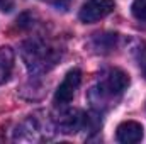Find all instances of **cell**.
<instances>
[{
	"mask_svg": "<svg viewBox=\"0 0 146 144\" xmlns=\"http://www.w3.org/2000/svg\"><path fill=\"white\" fill-rule=\"evenodd\" d=\"M22 59L31 73L41 75L56 65L60 53L41 39H29L22 46Z\"/></svg>",
	"mask_w": 146,
	"mask_h": 144,
	"instance_id": "2",
	"label": "cell"
},
{
	"mask_svg": "<svg viewBox=\"0 0 146 144\" xmlns=\"http://www.w3.org/2000/svg\"><path fill=\"white\" fill-rule=\"evenodd\" d=\"M134 59L139 66L141 73L145 75L146 78V42H138L134 48Z\"/></svg>",
	"mask_w": 146,
	"mask_h": 144,
	"instance_id": "8",
	"label": "cell"
},
{
	"mask_svg": "<svg viewBox=\"0 0 146 144\" xmlns=\"http://www.w3.org/2000/svg\"><path fill=\"white\" fill-rule=\"evenodd\" d=\"M14 68V51L7 46L0 48V85L5 83Z\"/></svg>",
	"mask_w": 146,
	"mask_h": 144,
	"instance_id": "6",
	"label": "cell"
},
{
	"mask_svg": "<svg viewBox=\"0 0 146 144\" xmlns=\"http://www.w3.org/2000/svg\"><path fill=\"white\" fill-rule=\"evenodd\" d=\"M80 81H82V71L80 70H70V71L65 75L63 81L60 83V87L56 88V93H54V104L58 107H63V105H68L72 102V98L75 97V92L76 88L80 87Z\"/></svg>",
	"mask_w": 146,
	"mask_h": 144,
	"instance_id": "3",
	"label": "cell"
},
{
	"mask_svg": "<svg viewBox=\"0 0 146 144\" xmlns=\"http://www.w3.org/2000/svg\"><path fill=\"white\" fill-rule=\"evenodd\" d=\"M131 12L138 20L146 22V0H134L133 7H131Z\"/></svg>",
	"mask_w": 146,
	"mask_h": 144,
	"instance_id": "9",
	"label": "cell"
},
{
	"mask_svg": "<svg viewBox=\"0 0 146 144\" xmlns=\"http://www.w3.org/2000/svg\"><path fill=\"white\" fill-rule=\"evenodd\" d=\"M42 2L51 3V5H53V7H56L58 10H66V9L72 5L73 0H42Z\"/></svg>",
	"mask_w": 146,
	"mask_h": 144,
	"instance_id": "10",
	"label": "cell"
},
{
	"mask_svg": "<svg viewBox=\"0 0 146 144\" xmlns=\"http://www.w3.org/2000/svg\"><path fill=\"white\" fill-rule=\"evenodd\" d=\"M14 9V0H0V10L2 12H10Z\"/></svg>",
	"mask_w": 146,
	"mask_h": 144,
	"instance_id": "11",
	"label": "cell"
},
{
	"mask_svg": "<svg viewBox=\"0 0 146 144\" xmlns=\"http://www.w3.org/2000/svg\"><path fill=\"white\" fill-rule=\"evenodd\" d=\"M117 141L122 144H136L143 139V126L134 120H126L119 124L115 132Z\"/></svg>",
	"mask_w": 146,
	"mask_h": 144,
	"instance_id": "5",
	"label": "cell"
},
{
	"mask_svg": "<svg viewBox=\"0 0 146 144\" xmlns=\"http://www.w3.org/2000/svg\"><path fill=\"white\" fill-rule=\"evenodd\" d=\"M117 39H119L117 34H97L94 37V46L97 48V51L107 53L110 49H114Z\"/></svg>",
	"mask_w": 146,
	"mask_h": 144,
	"instance_id": "7",
	"label": "cell"
},
{
	"mask_svg": "<svg viewBox=\"0 0 146 144\" xmlns=\"http://www.w3.org/2000/svg\"><path fill=\"white\" fill-rule=\"evenodd\" d=\"M129 85V76L119 68H110L109 71L102 75L99 83L90 90L88 97L94 107H104V104H109L112 98L119 97Z\"/></svg>",
	"mask_w": 146,
	"mask_h": 144,
	"instance_id": "1",
	"label": "cell"
},
{
	"mask_svg": "<svg viewBox=\"0 0 146 144\" xmlns=\"http://www.w3.org/2000/svg\"><path fill=\"white\" fill-rule=\"evenodd\" d=\"M114 5H115L114 0H87L80 9L78 17L82 22H87V24L100 20L114 10Z\"/></svg>",
	"mask_w": 146,
	"mask_h": 144,
	"instance_id": "4",
	"label": "cell"
}]
</instances>
